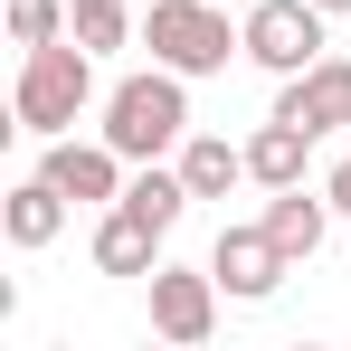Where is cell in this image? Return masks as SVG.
I'll list each match as a JSON object with an SVG mask.
<instances>
[{
    "label": "cell",
    "mask_w": 351,
    "mask_h": 351,
    "mask_svg": "<svg viewBox=\"0 0 351 351\" xmlns=\"http://www.w3.org/2000/svg\"><path fill=\"white\" fill-rule=\"evenodd\" d=\"M95 105V48H76V29L48 38V48H19V86H10V114L19 133H38V143H58L76 133V114Z\"/></svg>",
    "instance_id": "1"
},
{
    "label": "cell",
    "mask_w": 351,
    "mask_h": 351,
    "mask_svg": "<svg viewBox=\"0 0 351 351\" xmlns=\"http://www.w3.org/2000/svg\"><path fill=\"white\" fill-rule=\"evenodd\" d=\"M105 143H114L123 162L180 152V143H190V76H171L162 58L143 66V76H123L114 95H105Z\"/></svg>",
    "instance_id": "2"
},
{
    "label": "cell",
    "mask_w": 351,
    "mask_h": 351,
    "mask_svg": "<svg viewBox=\"0 0 351 351\" xmlns=\"http://www.w3.org/2000/svg\"><path fill=\"white\" fill-rule=\"evenodd\" d=\"M143 48L171 76H219L228 58H247V29H228V0H152L143 10Z\"/></svg>",
    "instance_id": "3"
},
{
    "label": "cell",
    "mask_w": 351,
    "mask_h": 351,
    "mask_svg": "<svg viewBox=\"0 0 351 351\" xmlns=\"http://www.w3.org/2000/svg\"><path fill=\"white\" fill-rule=\"evenodd\" d=\"M323 19H332V10H313V0H256V10H247V66L304 76V66L323 58Z\"/></svg>",
    "instance_id": "4"
},
{
    "label": "cell",
    "mask_w": 351,
    "mask_h": 351,
    "mask_svg": "<svg viewBox=\"0 0 351 351\" xmlns=\"http://www.w3.org/2000/svg\"><path fill=\"white\" fill-rule=\"evenodd\" d=\"M143 285H152V332H162V342L199 351L209 332H219V294L228 285H219L209 266H152Z\"/></svg>",
    "instance_id": "5"
},
{
    "label": "cell",
    "mask_w": 351,
    "mask_h": 351,
    "mask_svg": "<svg viewBox=\"0 0 351 351\" xmlns=\"http://www.w3.org/2000/svg\"><path fill=\"white\" fill-rule=\"evenodd\" d=\"M285 266H294V256L266 237V219H228V228H219V247H209V276H219L237 304H266V294L285 285Z\"/></svg>",
    "instance_id": "6"
},
{
    "label": "cell",
    "mask_w": 351,
    "mask_h": 351,
    "mask_svg": "<svg viewBox=\"0 0 351 351\" xmlns=\"http://www.w3.org/2000/svg\"><path fill=\"white\" fill-rule=\"evenodd\" d=\"M38 171L58 180L76 209H114V199H123V180H133L114 143H76V133H58V143H48V162H38Z\"/></svg>",
    "instance_id": "7"
},
{
    "label": "cell",
    "mask_w": 351,
    "mask_h": 351,
    "mask_svg": "<svg viewBox=\"0 0 351 351\" xmlns=\"http://www.w3.org/2000/svg\"><path fill=\"white\" fill-rule=\"evenodd\" d=\"M276 114L304 123L313 143H323L332 123H351V58H313L304 76H276Z\"/></svg>",
    "instance_id": "8"
},
{
    "label": "cell",
    "mask_w": 351,
    "mask_h": 351,
    "mask_svg": "<svg viewBox=\"0 0 351 351\" xmlns=\"http://www.w3.org/2000/svg\"><path fill=\"white\" fill-rule=\"evenodd\" d=\"M152 266H162V228H152V219H133V209H105V219H95V276H152Z\"/></svg>",
    "instance_id": "9"
},
{
    "label": "cell",
    "mask_w": 351,
    "mask_h": 351,
    "mask_svg": "<svg viewBox=\"0 0 351 351\" xmlns=\"http://www.w3.org/2000/svg\"><path fill=\"white\" fill-rule=\"evenodd\" d=\"M304 152H313V133L285 123V114H266L247 133V180H256V190H294V180H304Z\"/></svg>",
    "instance_id": "10"
},
{
    "label": "cell",
    "mask_w": 351,
    "mask_h": 351,
    "mask_svg": "<svg viewBox=\"0 0 351 351\" xmlns=\"http://www.w3.org/2000/svg\"><path fill=\"white\" fill-rule=\"evenodd\" d=\"M66 209H76V199H66L58 180L38 171V180H19V190L0 199V228H10V247H48V237L66 228Z\"/></svg>",
    "instance_id": "11"
},
{
    "label": "cell",
    "mask_w": 351,
    "mask_h": 351,
    "mask_svg": "<svg viewBox=\"0 0 351 351\" xmlns=\"http://www.w3.org/2000/svg\"><path fill=\"white\" fill-rule=\"evenodd\" d=\"M180 180H190V199H228L237 180H247V143H228V133H190V143H180Z\"/></svg>",
    "instance_id": "12"
},
{
    "label": "cell",
    "mask_w": 351,
    "mask_h": 351,
    "mask_svg": "<svg viewBox=\"0 0 351 351\" xmlns=\"http://www.w3.org/2000/svg\"><path fill=\"white\" fill-rule=\"evenodd\" d=\"M323 219H332V199H304V180H294V190H266V237L285 247L294 266L323 247Z\"/></svg>",
    "instance_id": "13"
},
{
    "label": "cell",
    "mask_w": 351,
    "mask_h": 351,
    "mask_svg": "<svg viewBox=\"0 0 351 351\" xmlns=\"http://www.w3.org/2000/svg\"><path fill=\"white\" fill-rule=\"evenodd\" d=\"M123 209L133 219H152V228L171 237L180 228V209H190V180H180V162L162 171V162H133V180H123Z\"/></svg>",
    "instance_id": "14"
},
{
    "label": "cell",
    "mask_w": 351,
    "mask_h": 351,
    "mask_svg": "<svg viewBox=\"0 0 351 351\" xmlns=\"http://www.w3.org/2000/svg\"><path fill=\"white\" fill-rule=\"evenodd\" d=\"M143 29H133V0H86L76 10V48H95V58H114V48H133Z\"/></svg>",
    "instance_id": "15"
},
{
    "label": "cell",
    "mask_w": 351,
    "mask_h": 351,
    "mask_svg": "<svg viewBox=\"0 0 351 351\" xmlns=\"http://www.w3.org/2000/svg\"><path fill=\"white\" fill-rule=\"evenodd\" d=\"M66 19H76L66 0H10V38H19V48H48V38H66Z\"/></svg>",
    "instance_id": "16"
},
{
    "label": "cell",
    "mask_w": 351,
    "mask_h": 351,
    "mask_svg": "<svg viewBox=\"0 0 351 351\" xmlns=\"http://www.w3.org/2000/svg\"><path fill=\"white\" fill-rule=\"evenodd\" d=\"M323 199H332V209H342V219H351V162H342V171H332V180H323Z\"/></svg>",
    "instance_id": "17"
},
{
    "label": "cell",
    "mask_w": 351,
    "mask_h": 351,
    "mask_svg": "<svg viewBox=\"0 0 351 351\" xmlns=\"http://www.w3.org/2000/svg\"><path fill=\"white\" fill-rule=\"evenodd\" d=\"M313 10H332V19H342V10H351V0H313Z\"/></svg>",
    "instance_id": "18"
},
{
    "label": "cell",
    "mask_w": 351,
    "mask_h": 351,
    "mask_svg": "<svg viewBox=\"0 0 351 351\" xmlns=\"http://www.w3.org/2000/svg\"><path fill=\"white\" fill-rule=\"evenodd\" d=\"M66 10H86V0H66Z\"/></svg>",
    "instance_id": "19"
}]
</instances>
